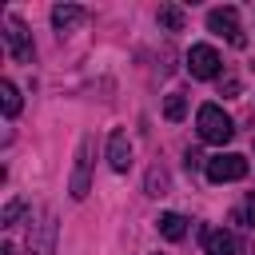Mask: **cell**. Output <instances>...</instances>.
<instances>
[{"label":"cell","instance_id":"obj_1","mask_svg":"<svg viewBox=\"0 0 255 255\" xmlns=\"http://www.w3.org/2000/svg\"><path fill=\"white\" fill-rule=\"evenodd\" d=\"M195 128H199V139L203 143H227L235 135V124H231V116L219 104H203L195 112Z\"/></svg>","mask_w":255,"mask_h":255},{"label":"cell","instance_id":"obj_2","mask_svg":"<svg viewBox=\"0 0 255 255\" xmlns=\"http://www.w3.org/2000/svg\"><path fill=\"white\" fill-rule=\"evenodd\" d=\"M92 163H96V139L84 135L80 147H76V167H72V179H68V191L72 199H84L92 191Z\"/></svg>","mask_w":255,"mask_h":255},{"label":"cell","instance_id":"obj_3","mask_svg":"<svg viewBox=\"0 0 255 255\" xmlns=\"http://www.w3.org/2000/svg\"><path fill=\"white\" fill-rule=\"evenodd\" d=\"M203 171H207V179H211V183H235V179H243V175H247V155L219 151V155H211V159L203 163Z\"/></svg>","mask_w":255,"mask_h":255},{"label":"cell","instance_id":"obj_4","mask_svg":"<svg viewBox=\"0 0 255 255\" xmlns=\"http://www.w3.org/2000/svg\"><path fill=\"white\" fill-rule=\"evenodd\" d=\"M219 68H223V60H219V52H215L211 44H195V48L187 52V72H191L195 80H215Z\"/></svg>","mask_w":255,"mask_h":255},{"label":"cell","instance_id":"obj_5","mask_svg":"<svg viewBox=\"0 0 255 255\" xmlns=\"http://www.w3.org/2000/svg\"><path fill=\"white\" fill-rule=\"evenodd\" d=\"M207 28H211V32H219V36H227L235 48H243V44H247V36H243V28H239V12H235V8H211V12H207Z\"/></svg>","mask_w":255,"mask_h":255},{"label":"cell","instance_id":"obj_6","mask_svg":"<svg viewBox=\"0 0 255 255\" xmlns=\"http://www.w3.org/2000/svg\"><path fill=\"white\" fill-rule=\"evenodd\" d=\"M4 44H8V52H12L16 64H32V36H28V28L16 16L4 20Z\"/></svg>","mask_w":255,"mask_h":255},{"label":"cell","instance_id":"obj_7","mask_svg":"<svg viewBox=\"0 0 255 255\" xmlns=\"http://www.w3.org/2000/svg\"><path fill=\"white\" fill-rule=\"evenodd\" d=\"M52 243H56V215L44 211V219L28 235V255H52Z\"/></svg>","mask_w":255,"mask_h":255},{"label":"cell","instance_id":"obj_8","mask_svg":"<svg viewBox=\"0 0 255 255\" xmlns=\"http://www.w3.org/2000/svg\"><path fill=\"white\" fill-rule=\"evenodd\" d=\"M108 163H112V171H128L131 167V139H128L124 128H116L108 135Z\"/></svg>","mask_w":255,"mask_h":255},{"label":"cell","instance_id":"obj_9","mask_svg":"<svg viewBox=\"0 0 255 255\" xmlns=\"http://www.w3.org/2000/svg\"><path fill=\"white\" fill-rule=\"evenodd\" d=\"M199 243H203V255H235V235L223 227H203Z\"/></svg>","mask_w":255,"mask_h":255},{"label":"cell","instance_id":"obj_10","mask_svg":"<svg viewBox=\"0 0 255 255\" xmlns=\"http://www.w3.org/2000/svg\"><path fill=\"white\" fill-rule=\"evenodd\" d=\"M84 8H76V4H56L52 8V24H56V32H72L76 24H84Z\"/></svg>","mask_w":255,"mask_h":255},{"label":"cell","instance_id":"obj_11","mask_svg":"<svg viewBox=\"0 0 255 255\" xmlns=\"http://www.w3.org/2000/svg\"><path fill=\"white\" fill-rule=\"evenodd\" d=\"M159 235H163V239H171V243H179V239L187 235V219H183V215H175V211L159 215Z\"/></svg>","mask_w":255,"mask_h":255},{"label":"cell","instance_id":"obj_12","mask_svg":"<svg viewBox=\"0 0 255 255\" xmlns=\"http://www.w3.org/2000/svg\"><path fill=\"white\" fill-rule=\"evenodd\" d=\"M163 116H167L171 124H179V120L187 116V100H183V92H171V96H167V104H163Z\"/></svg>","mask_w":255,"mask_h":255},{"label":"cell","instance_id":"obj_13","mask_svg":"<svg viewBox=\"0 0 255 255\" xmlns=\"http://www.w3.org/2000/svg\"><path fill=\"white\" fill-rule=\"evenodd\" d=\"M159 24H163L167 32H179V28H183V8H175V4H163V8H159Z\"/></svg>","mask_w":255,"mask_h":255},{"label":"cell","instance_id":"obj_14","mask_svg":"<svg viewBox=\"0 0 255 255\" xmlns=\"http://www.w3.org/2000/svg\"><path fill=\"white\" fill-rule=\"evenodd\" d=\"M0 96H4V116L12 120V116L20 112V92H16V84H12V80H4V84H0Z\"/></svg>","mask_w":255,"mask_h":255},{"label":"cell","instance_id":"obj_15","mask_svg":"<svg viewBox=\"0 0 255 255\" xmlns=\"http://www.w3.org/2000/svg\"><path fill=\"white\" fill-rule=\"evenodd\" d=\"M147 195H167V171L163 167H151L147 171Z\"/></svg>","mask_w":255,"mask_h":255},{"label":"cell","instance_id":"obj_16","mask_svg":"<svg viewBox=\"0 0 255 255\" xmlns=\"http://www.w3.org/2000/svg\"><path fill=\"white\" fill-rule=\"evenodd\" d=\"M20 211H24V199H8L4 211H0V227H12V223L20 219Z\"/></svg>","mask_w":255,"mask_h":255},{"label":"cell","instance_id":"obj_17","mask_svg":"<svg viewBox=\"0 0 255 255\" xmlns=\"http://www.w3.org/2000/svg\"><path fill=\"white\" fill-rule=\"evenodd\" d=\"M235 223H247V227H255V191L243 199V211H235Z\"/></svg>","mask_w":255,"mask_h":255},{"label":"cell","instance_id":"obj_18","mask_svg":"<svg viewBox=\"0 0 255 255\" xmlns=\"http://www.w3.org/2000/svg\"><path fill=\"white\" fill-rule=\"evenodd\" d=\"M0 255H16V247H12V243H4V247H0Z\"/></svg>","mask_w":255,"mask_h":255}]
</instances>
